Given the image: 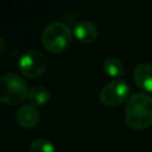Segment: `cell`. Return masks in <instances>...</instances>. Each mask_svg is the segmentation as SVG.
Returning <instances> with one entry per match:
<instances>
[{
    "label": "cell",
    "instance_id": "cell-1",
    "mask_svg": "<svg viewBox=\"0 0 152 152\" xmlns=\"http://www.w3.org/2000/svg\"><path fill=\"white\" fill-rule=\"evenodd\" d=\"M125 119L129 127L141 129L152 124V96L135 93L129 96L125 107Z\"/></svg>",
    "mask_w": 152,
    "mask_h": 152
},
{
    "label": "cell",
    "instance_id": "cell-2",
    "mask_svg": "<svg viewBox=\"0 0 152 152\" xmlns=\"http://www.w3.org/2000/svg\"><path fill=\"white\" fill-rule=\"evenodd\" d=\"M72 39L70 26L63 21H53L45 26L42 33V43L46 50L58 53L66 49Z\"/></svg>",
    "mask_w": 152,
    "mask_h": 152
},
{
    "label": "cell",
    "instance_id": "cell-3",
    "mask_svg": "<svg viewBox=\"0 0 152 152\" xmlns=\"http://www.w3.org/2000/svg\"><path fill=\"white\" fill-rule=\"evenodd\" d=\"M28 95L26 82L14 72L4 74L0 78V100L6 104H17Z\"/></svg>",
    "mask_w": 152,
    "mask_h": 152
},
{
    "label": "cell",
    "instance_id": "cell-4",
    "mask_svg": "<svg viewBox=\"0 0 152 152\" xmlns=\"http://www.w3.org/2000/svg\"><path fill=\"white\" fill-rule=\"evenodd\" d=\"M48 66V59L43 52L38 50H30L23 53L18 61L20 72L30 78L40 76Z\"/></svg>",
    "mask_w": 152,
    "mask_h": 152
},
{
    "label": "cell",
    "instance_id": "cell-5",
    "mask_svg": "<svg viewBox=\"0 0 152 152\" xmlns=\"http://www.w3.org/2000/svg\"><path fill=\"white\" fill-rule=\"evenodd\" d=\"M129 88L125 80L116 78L107 83L100 91V101L106 106L120 104L128 95Z\"/></svg>",
    "mask_w": 152,
    "mask_h": 152
},
{
    "label": "cell",
    "instance_id": "cell-6",
    "mask_svg": "<svg viewBox=\"0 0 152 152\" xmlns=\"http://www.w3.org/2000/svg\"><path fill=\"white\" fill-rule=\"evenodd\" d=\"M17 121L24 128L34 127L39 121V112L33 104H23L17 110Z\"/></svg>",
    "mask_w": 152,
    "mask_h": 152
},
{
    "label": "cell",
    "instance_id": "cell-7",
    "mask_svg": "<svg viewBox=\"0 0 152 152\" xmlns=\"http://www.w3.org/2000/svg\"><path fill=\"white\" fill-rule=\"evenodd\" d=\"M74 33H75L76 38H78L81 42L91 43L97 37V27L94 23H91L87 19H81L75 24Z\"/></svg>",
    "mask_w": 152,
    "mask_h": 152
},
{
    "label": "cell",
    "instance_id": "cell-8",
    "mask_svg": "<svg viewBox=\"0 0 152 152\" xmlns=\"http://www.w3.org/2000/svg\"><path fill=\"white\" fill-rule=\"evenodd\" d=\"M134 81L141 89L152 91V64L139 63L134 69Z\"/></svg>",
    "mask_w": 152,
    "mask_h": 152
},
{
    "label": "cell",
    "instance_id": "cell-9",
    "mask_svg": "<svg viewBox=\"0 0 152 152\" xmlns=\"http://www.w3.org/2000/svg\"><path fill=\"white\" fill-rule=\"evenodd\" d=\"M27 97L33 106H43L49 101L50 91L46 87H44L42 84H37L28 89Z\"/></svg>",
    "mask_w": 152,
    "mask_h": 152
},
{
    "label": "cell",
    "instance_id": "cell-10",
    "mask_svg": "<svg viewBox=\"0 0 152 152\" xmlns=\"http://www.w3.org/2000/svg\"><path fill=\"white\" fill-rule=\"evenodd\" d=\"M103 70L110 76H121L125 72L124 64L115 57H107L104 59Z\"/></svg>",
    "mask_w": 152,
    "mask_h": 152
},
{
    "label": "cell",
    "instance_id": "cell-11",
    "mask_svg": "<svg viewBox=\"0 0 152 152\" xmlns=\"http://www.w3.org/2000/svg\"><path fill=\"white\" fill-rule=\"evenodd\" d=\"M30 152H55V147L49 139L38 138L31 142Z\"/></svg>",
    "mask_w": 152,
    "mask_h": 152
}]
</instances>
